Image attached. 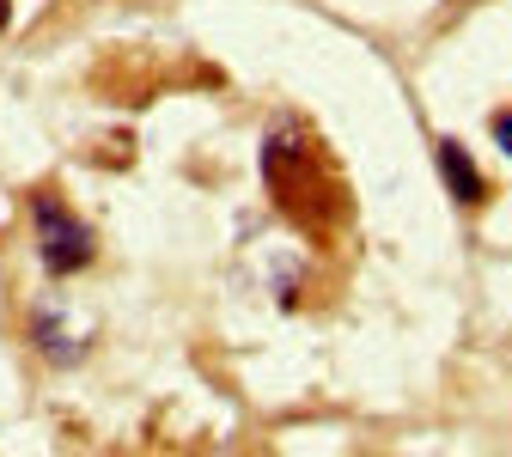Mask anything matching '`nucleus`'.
Wrapping results in <instances>:
<instances>
[{
  "label": "nucleus",
  "instance_id": "1",
  "mask_svg": "<svg viewBox=\"0 0 512 457\" xmlns=\"http://www.w3.org/2000/svg\"><path fill=\"white\" fill-rule=\"evenodd\" d=\"M263 183H269V202L293 226H305L311 238L336 232V220L348 214V195H342L336 171L324 165V153L311 147L299 116H275L269 122V135H263Z\"/></svg>",
  "mask_w": 512,
  "mask_h": 457
},
{
  "label": "nucleus",
  "instance_id": "2",
  "mask_svg": "<svg viewBox=\"0 0 512 457\" xmlns=\"http://www.w3.org/2000/svg\"><path fill=\"white\" fill-rule=\"evenodd\" d=\"M31 250H37V263L49 281H68L80 269H92V256H98V238L80 214H68L55 202L49 189L31 195Z\"/></svg>",
  "mask_w": 512,
  "mask_h": 457
},
{
  "label": "nucleus",
  "instance_id": "3",
  "mask_svg": "<svg viewBox=\"0 0 512 457\" xmlns=\"http://www.w3.org/2000/svg\"><path fill=\"white\" fill-rule=\"evenodd\" d=\"M25 330H31V348H37L49 366H80V360H86V336H74V323L61 317L55 305H31Z\"/></svg>",
  "mask_w": 512,
  "mask_h": 457
},
{
  "label": "nucleus",
  "instance_id": "4",
  "mask_svg": "<svg viewBox=\"0 0 512 457\" xmlns=\"http://www.w3.org/2000/svg\"><path fill=\"white\" fill-rule=\"evenodd\" d=\"M439 177H445V195H452L458 208H482V202H488V183H482V171H476L470 147H464V141H452V135L439 141Z\"/></svg>",
  "mask_w": 512,
  "mask_h": 457
},
{
  "label": "nucleus",
  "instance_id": "5",
  "mask_svg": "<svg viewBox=\"0 0 512 457\" xmlns=\"http://www.w3.org/2000/svg\"><path fill=\"white\" fill-rule=\"evenodd\" d=\"M494 147L512 159V110H494Z\"/></svg>",
  "mask_w": 512,
  "mask_h": 457
},
{
  "label": "nucleus",
  "instance_id": "6",
  "mask_svg": "<svg viewBox=\"0 0 512 457\" xmlns=\"http://www.w3.org/2000/svg\"><path fill=\"white\" fill-rule=\"evenodd\" d=\"M7 19H13V7H7V0H0V31H7Z\"/></svg>",
  "mask_w": 512,
  "mask_h": 457
}]
</instances>
